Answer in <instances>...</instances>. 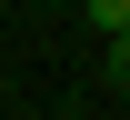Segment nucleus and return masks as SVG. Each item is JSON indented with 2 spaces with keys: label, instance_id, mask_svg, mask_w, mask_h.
<instances>
[{
  "label": "nucleus",
  "instance_id": "nucleus-1",
  "mask_svg": "<svg viewBox=\"0 0 130 120\" xmlns=\"http://www.w3.org/2000/svg\"><path fill=\"white\" fill-rule=\"evenodd\" d=\"M110 80H120V90H130V40H110Z\"/></svg>",
  "mask_w": 130,
  "mask_h": 120
}]
</instances>
